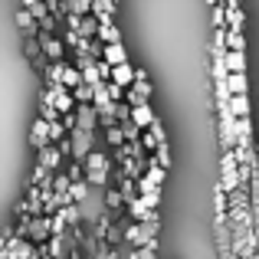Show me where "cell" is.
<instances>
[{
    "label": "cell",
    "mask_w": 259,
    "mask_h": 259,
    "mask_svg": "<svg viewBox=\"0 0 259 259\" xmlns=\"http://www.w3.org/2000/svg\"><path fill=\"white\" fill-rule=\"evenodd\" d=\"M39 99H46L50 105H56L59 112H72V108H76V99H72V89H66L63 82H56V85H46Z\"/></svg>",
    "instance_id": "obj_1"
},
{
    "label": "cell",
    "mask_w": 259,
    "mask_h": 259,
    "mask_svg": "<svg viewBox=\"0 0 259 259\" xmlns=\"http://www.w3.org/2000/svg\"><path fill=\"white\" fill-rule=\"evenodd\" d=\"M69 145H72V161H85V154L95 145V132H82V128H72L69 132Z\"/></svg>",
    "instance_id": "obj_2"
},
{
    "label": "cell",
    "mask_w": 259,
    "mask_h": 259,
    "mask_svg": "<svg viewBox=\"0 0 259 259\" xmlns=\"http://www.w3.org/2000/svg\"><path fill=\"white\" fill-rule=\"evenodd\" d=\"M39 46H43V56L50 59V63H59V59L66 56V43L56 36V33H39Z\"/></svg>",
    "instance_id": "obj_3"
},
{
    "label": "cell",
    "mask_w": 259,
    "mask_h": 259,
    "mask_svg": "<svg viewBox=\"0 0 259 259\" xmlns=\"http://www.w3.org/2000/svg\"><path fill=\"white\" fill-rule=\"evenodd\" d=\"M76 128H82V132L99 128V112H95L92 102H76Z\"/></svg>",
    "instance_id": "obj_4"
},
{
    "label": "cell",
    "mask_w": 259,
    "mask_h": 259,
    "mask_svg": "<svg viewBox=\"0 0 259 259\" xmlns=\"http://www.w3.org/2000/svg\"><path fill=\"white\" fill-rule=\"evenodd\" d=\"M36 164H43L46 171H63V151H59L56 145H46V148H39V158H36Z\"/></svg>",
    "instance_id": "obj_5"
},
{
    "label": "cell",
    "mask_w": 259,
    "mask_h": 259,
    "mask_svg": "<svg viewBox=\"0 0 259 259\" xmlns=\"http://www.w3.org/2000/svg\"><path fill=\"white\" fill-rule=\"evenodd\" d=\"M30 145L36 148V151L50 145V121H46V118H36L30 125Z\"/></svg>",
    "instance_id": "obj_6"
},
{
    "label": "cell",
    "mask_w": 259,
    "mask_h": 259,
    "mask_svg": "<svg viewBox=\"0 0 259 259\" xmlns=\"http://www.w3.org/2000/svg\"><path fill=\"white\" fill-rule=\"evenodd\" d=\"M23 53H26V59H30V63H36L39 69H46V63H50V59L43 56V46H39L36 36H23Z\"/></svg>",
    "instance_id": "obj_7"
},
{
    "label": "cell",
    "mask_w": 259,
    "mask_h": 259,
    "mask_svg": "<svg viewBox=\"0 0 259 259\" xmlns=\"http://www.w3.org/2000/svg\"><path fill=\"white\" fill-rule=\"evenodd\" d=\"M108 82L128 89V85L135 82V66H132V63H118V66H112V79H108Z\"/></svg>",
    "instance_id": "obj_8"
},
{
    "label": "cell",
    "mask_w": 259,
    "mask_h": 259,
    "mask_svg": "<svg viewBox=\"0 0 259 259\" xmlns=\"http://www.w3.org/2000/svg\"><path fill=\"white\" fill-rule=\"evenodd\" d=\"M95 39H99L102 46L105 43H121V30L112 23V20H105V23H99V30H95Z\"/></svg>",
    "instance_id": "obj_9"
},
{
    "label": "cell",
    "mask_w": 259,
    "mask_h": 259,
    "mask_svg": "<svg viewBox=\"0 0 259 259\" xmlns=\"http://www.w3.org/2000/svg\"><path fill=\"white\" fill-rule=\"evenodd\" d=\"M102 59H105L108 66H118V63H128V53L121 43H105L102 46Z\"/></svg>",
    "instance_id": "obj_10"
},
{
    "label": "cell",
    "mask_w": 259,
    "mask_h": 259,
    "mask_svg": "<svg viewBox=\"0 0 259 259\" xmlns=\"http://www.w3.org/2000/svg\"><path fill=\"white\" fill-rule=\"evenodd\" d=\"M82 167H85V171H95V167H105V171H112V158H108L105 151H95V148H92V151L85 154Z\"/></svg>",
    "instance_id": "obj_11"
},
{
    "label": "cell",
    "mask_w": 259,
    "mask_h": 259,
    "mask_svg": "<svg viewBox=\"0 0 259 259\" xmlns=\"http://www.w3.org/2000/svg\"><path fill=\"white\" fill-rule=\"evenodd\" d=\"M154 118H158V115L151 112V105H148V102H145V105H135V108H132V121H135V125L141 128V132H145V128L151 125Z\"/></svg>",
    "instance_id": "obj_12"
},
{
    "label": "cell",
    "mask_w": 259,
    "mask_h": 259,
    "mask_svg": "<svg viewBox=\"0 0 259 259\" xmlns=\"http://www.w3.org/2000/svg\"><path fill=\"white\" fill-rule=\"evenodd\" d=\"M13 20H17V26H20V30L26 33V36H39V23L33 20V13L26 10V7H23V10H20V13H17Z\"/></svg>",
    "instance_id": "obj_13"
},
{
    "label": "cell",
    "mask_w": 259,
    "mask_h": 259,
    "mask_svg": "<svg viewBox=\"0 0 259 259\" xmlns=\"http://www.w3.org/2000/svg\"><path fill=\"white\" fill-rule=\"evenodd\" d=\"M223 63H227L230 72H246V56L240 50H227L223 53Z\"/></svg>",
    "instance_id": "obj_14"
},
{
    "label": "cell",
    "mask_w": 259,
    "mask_h": 259,
    "mask_svg": "<svg viewBox=\"0 0 259 259\" xmlns=\"http://www.w3.org/2000/svg\"><path fill=\"white\" fill-rule=\"evenodd\" d=\"M128 259H158V236H151L145 246H135Z\"/></svg>",
    "instance_id": "obj_15"
},
{
    "label": "cell",
    "mask_w": 259,
    "mask_h": 259,
    "mask_svg": "<svg viewBox=\"0 0 259 259\" xmlns=\"http://www.w3.org/2000/svg\"><path fill=\"white\" fill-rule=\"evenodd\" d=\"M151 213H154V210H148L145 203H141V197H132V200H128V217H132V220L145 223V220H148Z\"/></svg>",
    "instance_id": "obj_16"
},
{
    "label": "cell",
    "mask_w": 259,
    "mask_h": 259,
    "mask_svg": "<svg viewBox=\"0 0 259 259\" xmlns=\"http://www.w3.org/2000/svg\"><path fill=\"white\" fill-rule=\"evenodd\" d=\"M66 13L85 17V13H92V0H63V17H66Z\"/></svg>",
    "instance_id": "obj_17"
},
{
    "label": "cell",
    "mask_w": 259,
    "mask_h": 259,
    "mask_svg": "<svg viewBox=\"0 0 259 259\" xmlns=\"http://www.w3.org/2000/svg\"><path fill=\"white\" fill-rule=\"evenodd\" d=\"M230 112H233L236 118H249V99H246V92H243V95H230Z\"/></svg>",
    "instance_id": "obj_18"
},
{
    "label": "cell",
    "mask_w": 259,
    "mask_h": 259,
    "mask_svg": "<svg viewBox=\"0 0 259 259\" xmlns=\"http://www.w3.org/2000/svg\"><path fill=\"white\" fill-rule=\"evenodd\" d=\"M85 181H89V187H108L112 171H105V167H95V171H85Z\"/></svg>",
    "instance_id": "obj_19"
},
{
    "label": "cell",
    "mask_w": 259,
    "mask_h": 259,
    "mask_svg": "<svg viewBox=\"0 0 259 259\" xmlns=\"http://www.w3.org/2000/svg\"><path fill=\"white\" fill-rule=\"evenodd\" d=\"M79 82H82V69H79V66L63 63V85H66V89H76Z\"/></svg>",
    "instance_id": "obj_20"
},
{
    "label": "cell",
    "mask_w": 259,
    "mask_h": 259,
    "mask_svg": "<svg viewBox=\"0 0 259 259\" xmlns=\"http://www.w3.org/2000/svg\"><path fill=\"white\" fill-rule=\"evenodd\" d=\"M63 63H66V59H59V63H46V69H43V76H46V85H56V82H63Z\"/></svg>",
    "instance_id": "obj_21"
},
{
    "label": "cell",
    "mask_w": 259,
    "mask_h": 259,
    "mask_svg": "<svg viewBox=\"0 0 259 259\" xmlns=\"http://www.w3.org/2000/svg\"><path fill=\"white\" fill-rule=\"evenodd\" d=\"M105 203H108V210H112V213H118V210L125 207V197H121V190H118V187H105Z\"/></svg>",
    "instance_id": "obj_22"
},
{
    "label": "cell",
    "mask_w": 259,
    "mask_h": 259,
    "mask_svg": "<svg viewBox=\"0 0 259 259\" xmlns=\"http://www.w3.org/2000/svg\"><path fill=\"white\" fill-rule=\"evenodd\" d=\"M59 213L66 217V223H69V227H82V210H79V203H69V207H59Z\"/></svg>",
    "instance_id": "obj_23"
},
{
    "label": "cell",
    "mask_w": 259,
    "mask_h": 259,
    "mask_svg": "<svg viewBox=\"0 0 259 259\" xmlns=\"http://www.w3.org/2000/svg\"><path fill=\"white\" fill-rule=\"evenodd\" d=\"M227 85H230V92H233V95H243V92H246V72H230Z\"/></svg>",
    "instance_id": "obj_24"
},
{
    "label": "cell",
    "mask_w": 259,
    "mask_h": 259,
    "mask_svg": "<svg viewBox=\"0 0 259 259\" xmlns=\"http://www.w3.org/2000/svg\"><path fill=\"white\" fill-rule=\"evenodd\" d=\"M82 82H85V85H92V89L105 82V79L99 76V66H95V63H89V66H82Z\"/></svg>",
    "instance_id": "obj_25"
},
{
    "label": "cell",
    "mask_w": 259,
    "mask_h": 259,
    "mask_svg": "<svg viewBox=\"0 0 259 259\" xmlns=\"http://www.w3.org/2000/svg\"><path fill=\"white\" fill-rule=\"evenodd\" d=\"M69 194H72V200L76 203H85V197H89V181L82 177V181H72L69 184Z\"/></svg>",
    "instance_id": "obj_26"
},
{
    "label": "cell",
    "mask_w": 259,
    "mask_h": 259,
    "mask_svg": "<svg viewBox=\"0 0 259 259\" xmlns=\"http://www.w3.org/2000/svg\"><path fill=\"white\" fill-rule=\"evenodd\" d=\"M243 23H246L243 10H240V7H230V10H227V30H243Z\"/></svg>",
    "instance_id": "obj_27"
},
{
    "label": "cell",
    "mask_w": 259,
    "mask_h": 259,
    "mask_svg": "<svg viewBox=\"0 0 259 259\" xmlns=\"http://www.w3.org/2000/svg\"><path fill=\"white\" fill-rule=\"evenodd\" d=\"M105 141L112 148H121V145H125V132H121V125H108L105 128Z\"/></svg>",
    "instance_id": "obj_28"
},
{
    "label": "cell",
    "mask_w": 259,
    "mask_h": 259,
    "mask_svg": "<svg viewBox=\"0 0 259 259\" xmlns=\"http://www.w3.org/2000/svg\"><path fill=\"white\" fill-rule=\"evenodd\" d=\"M210 23H213V30H223V26H227V7L223 4L210 7Z\"/></svg>",
    "instance_id": "obj_29"
},
{
    "label": "cell",
    "mask_w": 259,
    "mask_h": 259,
    "mask_svg": "<svg viewBox=\"0 0 259 259\" xmlns=\"http://www.w3.org/2000/svg\"><path fill=\"white\" fill-rule=\"evenodd\" d=\"M39 118H46V121H59V118H63V112H59L56 105H50L46 99H39Z\"/></svg>",
    "instance_id": "obj_30"
},
{
    "label": "cell",
    "mask_w": 259,
    "mask_h": 259,
    "mask_svg": "<svg viewBox=\"0 0 259 259\" xmlns=\"http://www.w3.org/2000/svg\"><path fill=\"white\" fill-rule=\"evenodd\" d=\"M227 50H246V39H243V30H227Z\"/></svg>",
    "instance_id": "obj_31"
},
{
    "label": "cell",
    "mask_w": 259,
    "mask_h": 259,
    "mask_svg": "<svg viewBox=\"0 0 259 259\" xmlns=\"http://www.w3.org/2000/svg\"><path fill=\"white\" fill-rule=\"evenodd\" d=\"M151 154H154V161H158L161 167H171V148H167V141H161Z\"/></svg>",
    "instance_id": "obj_32"
},
{
    "label": "cell",
    "mask_w": 259,
    "mask_h": 259,
    "mask_svg": "<svg viewBox=\"0 0 259 259\" xmlns=\"http://www.w3.org/2000/svg\"><path fill=\"white\" fill-rule=\"evenodd\" d=\"M138 197H141V203H145L148 210H158V207H161V187L148 190V194H138Z\"/></svg>",
    "instance_id": "obj_33"
},
{
    "label": "cell",
    "mask_w": 259,
    "mask_h": 259,
    "mask_svg": "<svg viewBox=\"0 0 259 259\" xmlns=\"http://www.w3.org/2000/svg\"><path fill=\"white\" fill-rule=\"evenodd\" d=\"M72 99H76V102H92L95 99V89L85 85V82H79L76 89H72Z\"/></svg>",
    "instance_id": "obj_34"
},
{
    "label": "cell",
    "mask_w": 259,
    "mask_h": 259,
    "mask_svg": "<svg viewBox=\"0 0 259 259\" xmlns=\"http://www.w3.org/2000/svg\"><path fill=\"white\" fill-rule=\"evenodd\" d=\"M66 138V128H63V118L59 121H50V145H56V141Z\"/></svg>",
    "instance_id": "obj_35"
},
{
    "label": "cell",
    "mask_w": 259,
    "mask_h": 259,
    "mask_svg": "<svg viewBox=\"0 0 259 259\" xmlns=\"http://www.w3.org/2000/svg\"><path fill=\"white\" fill-rule=\"evenodd\" d=\"M66 174H69V181H82V177H85V167H82V161H72V164L66 167Z\"/></svg>",
    "instance_id": "obj_36"
},
{
    "label": "cell",
    "mask_w": 259,
    "mask_h": 259,
    "mask_svg": "<svg viewBox=\"0 0 259 259\" xmlns=\"http://www.w3.org/2000/svg\"><path fill=\"white\" fill-rule=\"evenodd\" d=\"M115 118L128 121V118H132V105H128V102H115Z\"/></svg>",
    "instance_id": "obj_37"
},
{
    "label": "cell",
    "mask_w": 259,
    "mask_h": 259,
    "mask_svg": "<svg viewBox=\"0 0 259 259\" xmlns=\"http://www.w3.org/2000/svg\"><path fill=\"white\" fill-rule=\"evenodd\" d=\"M26 10L33 13V20H43V17H50V7H46L43 0H39V4H30V7H26Z\"/></svg>",
    "instance_id": "obj_38"
},
{
    "label": "cell",
    "mask_w": 259,
    "mask_h": 259,
    "mask_svg": "<svg viewBox=\"0 0 259 259\" xmlns=\"http://www.w3.org/2000/svg\"><path fill=\"white\" fill-rule=\"evenodd\" d=\"M63 128H66V132L76 128V108H72V112H63Z\"/></svg>",
    "instance_id": "obj_39"
},
{
    "label": "cell",
    "mask_w": 259,
    "mask_h": 259,
    "mask_svg": "<svg viewBox=\"0 0 259 259\" xmlns=\"http://www.w3.org/2000/svg\"><path fill=\"white\" fill-rule=\"evenodd\" d=\"M10 233H13L10 227H4V230H0V249H4V243H7V240H10Z\"/></svg>",
    "instance_id": "obj_40"
},
{
    "label": "cell",
    "mask_w": 259,
    "mask_h": 259,
    "mask_svg": "<svg viewBox=\"0 0 259 259\" xmlns=\"http://www.w3.org/2000/svg\"><path fill=\"white\" fill-rule=\"evenodd\" d=\"M220 4H223V7L230 10V7H240V0H220Z\"/></svg>",
    "instance_id": "obj_41"
},
{
    "label": "cell",
    "mask_w": 259,
    "mask_h": 259,
    "mask_svg": "<svg viewBox=\"0 0 259 259\" xmlns=\"http://www.w3.org/2000/svg\"><path fill=\"white\" fill-rule=\"evenodd\" d=\"M253 230H256V249H259V223H253Z\"/></svg>",
    "instance_id": "obj_42"
},
{
    "label": "cell",
    "mask_w": 259,
    "mask_h": 259,
    "mask_svg": "<svg viewBox=\"0 0 259 259\" xmlns=\"http://www.w3.org/2000/svg\"><path fill=\"white\" fill-rule=\"evenodd\" d=\"M30 4H39V0H23V7H30Z\"/></svg>",
    "instance_id": "obj_43"
},
{
    "label": "cell",
    "mask_w": 259,
    "mask_h": 259,
    "mask_svg": "<svg viewBox=\"0 0 259 259\" xmlns=\"http://www.w3.org/2000/svg\"><path fill=\"white\" fill-rule=\"evenodd\" d=\"M217 4H220V0H207V7H217Z\"/></svg>",
    "instance_id": "obj_44"
}]
</instances>
